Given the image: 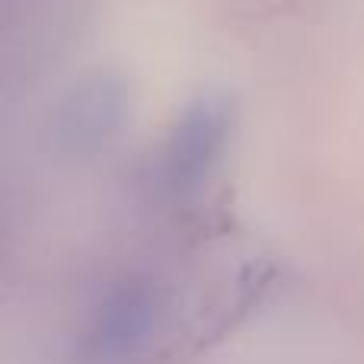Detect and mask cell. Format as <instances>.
I'll use <instances>...</instances> for the list:
<instances>
[{
  "label": "cell",
  "instance_id": "1",
  "mask_svg": "<svg viewBox=\"0 0 364 364\" xmlns=\"http://www.w3.org/2000/svg\"><path fill=\"white\" fill-rule=\"evenodd\" d=\"M166 316V291L154 278H122L100 297L77 339L80 364H132Z\"/></svg>",
  "mask_w": 364,
  "mask_h": 364
},
{
  "label": "cell",
  "instance_id": "2",
  "mask_svg": "<svg viewBox=\"0 0 364 364\" xmlns=\"http://www.w3.org/2000/svg\"><path fill=\"white\" fill-rule=\"evenodd\" d=\"M233 132V102L220 93H205L188 102L166 134L160 154V182L166 192L186 195L201 186L220 164Z\"/></svg>",
  "mask_w": 364,
  "mask_h": 364
},
{
  "label": "cell",
  "instance_id": "3",
  "mask_svg": "<svg viewBox=\"0 0 364 364\" xmlns=\"http://www.w3.org/2000/svg\"><path fill=\"white\" fill-rule=\"evenodd\" d=\"M132 96L125 80L112 74H90L77 80L51 112V141L61 154H96L125 125Z\"/></svg>",
  "mask_w": 364,
  "mask_h": 364
}]
</instances>
